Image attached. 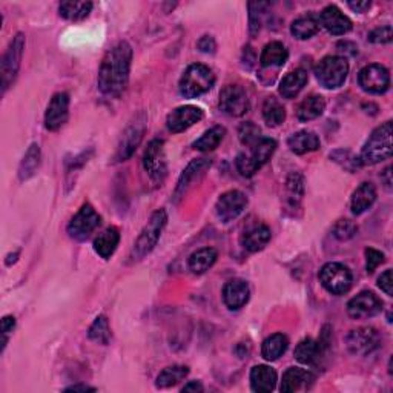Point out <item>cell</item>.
Segmentation results:
<instances>
[{
    "label": "cell",
    "mask_w": 393,
    "mask_h": 393,
    "mask_svg": "<svg viewBox=\"0 0 393 393\" xmlns=\"http://www.w3.org/2000/svg\"><path fill=\"white\" fill-rule=\"evenodd\" d=\"M289 59V53L281 42H271L265 47L260 56V63L263 68H281Z\"/></svg>",
    "instance_id": "484cf974"
},
{
    "label": "cell",
    "mask_w": 393,
    "mask_h": 393,
    "mask_svg": "<svg viewBox=\"0 0 393 393\" xmlns=\"http://www.w3.org/2000/svg\"><path fill=\"white\" fill-rule=\"evenodd\" d=\"M349 74V63L344 57L329 56L317 65L315 76L326 90H337L343 86Z\"/></svg>",
    "instance_id": "5b68a950"
},
{
    "label": "cell",
    "mask_w": 393,
    "mask_h": 393,
    "mask_svg": "<svg viewBox=\"0 0 393 393\" xmlns=\"http://www.w3.org/2000/svg\"><path fill=\"white\" fill-rule=\"evenodd\" d=\"M181 392H203V385L199 381H189L187 384H185Z\"/></svg>",
    "instance_id": "db71d44e"
},
{
    "label": "cell",
    "mask_w": 393,
    "mask_h": 393,
    "mask_svg": "<svg viewBox=\"0 0 393 393\" xmlns=\"http://www.w3.org/2000/svg\"><path fill=\"white\" fill-rule=\"evenodd\" d=\"M331 158H333V162H337L338 165H341L344 167V169L355 172L356 169H360L362 166L360 157L353 156L351 151H346V149H338L335 151L333 154H331Z\"/></svg>",
    "instance_id": "7bdbcfd3"
},
{
    "label": "cell",
    "mask_w": 393,
    "mask_h": 393,
    "mask_svg": "<svg viewBox=\"0 0 393 393\" xmlns=\"http://www.w3.org/2000/svg\"><path fill=\"white\" fill-rule=\"evenodd\" d=\"M319 137L312 133V131H300V133H295L289 137L287 147L294 154L303 156L308 154V152H314L319 148Z\"/></svg>",
    "instance_id": "cb8c5ba5"
},
{
    "label": "cell",
    "mask_w": 393,
    "mask_h": 393,
    "mask_svg": "<svg viewBox=\"0 0 393 393\" xmlns=\"http://www.w3.org/2000/svg\"><path fill=\"white\" fill-rule=\"evenodd\" d=\"M25 49V35L19 33L16 37L10 43L8 49L5 51L2 57V63H0V72H2V92L5 94L6 90L14 83L17 77V72L20 68L22 56H24Z\"/></svg>",
    "instance_id": "52a82bcc"
},
{
    "label": "cell",
    "mask_w": 393,
    "mask_h": 393,
    "mask_svg": "<svg viewBox=\"0 0 393 393\" xmlns=\"http://www.w3.org/2000/svg\"><path fill=\"white\" fill-rule=\"evenodd\" d=\"M287 346L289 341L286 335L274 333L265 340L263 346H261V355H263V358L267 361H276L280 356L285 355Z\"/></svg>",
    "instance_id": "4dcf8cb0"
},
{
    "label": "cell",
    "mask_w": 393,
    "mask_h": 393,
    "mask_svg": "<svg viewBox=\"0 0 393 393\" xmlns=\"http://www.w3.org/2000/svg\"><path fill=\"white\" fill-rule=\"evenodd\" d=\"M356 231L358 228L351 220H340L333 228V235L337 237L341 242H346V240H351L352 237H355Z\"/></svg>",
    "instance_id": "bcb514c9"
},
{
    "label": "cell",
    "mask_w": 393,
    "mask_h": 393,
    "mask_svg": "<svg viewBox=\"0 0 393 393\" xmlns=\"http://www.w3.org/2000/svg\"><path fill=\"white\" fill-rule=\"evenodd\" d=\"M276 372L265 364H260L251 370V387L253 392L269 393L275 389Z\"/></svg>",
    "instance_id": "603a6c76"
},
{
    "label": "cell",
    "mask_w": 393,
    "mask_h": 393,
    "mask_svg": "<svg viewBox=\"0 0 393 393\" xmlns=\"http://www.w3.org/2000/svg\"><path fill=\"white\" fill-rule=\"evenodd\" d=\"M92 10L91 2H62L59 6L60 16L71 22L83 20L90 16Z\"/></svg>",
    "instance_id": "d590c367"
},
{
    "label": "cell",
    "mask_w": 393,
    "mask_h": 393,
    "mask_svg": "<svg viewBox=\"0 0 393 393\" xmlns=\"http://www.w3.org/2000/svg\"><path fill=\"white\" fill-rule=\"evenodd\" d=\"M370 3L369 0H364V2H349L347 6L351 10H353L355 12H366L369 8H370Z\"/></svg>",
    "instance_id": "f5cc1de1"
},
{
    "label": "cell",
    "mask_w": 393,
    "mask_h": 393,
    "mask_svg": "<svg viewBox=\"0 0 393 393\" xmlns=\"http://www.w3.org/2000/svg\"><path fill=\"white\" fill-rule=\"evenodd\" d=\"M304 195V178L300 172H292L286 180V200L292 208L300 205Z\"/></svg>",
    "instance_id": "f35d334b"
},
{
    "label": "cell",
    "mask_w": 393,
    "mask_h": 393,
    "mask_svg": "<svg viewBox=\"0 0 393 393\" xmlns=\"http://www.w3.org/2000/svg\"><path fill=\"white\" fill-rule=\"evenodd\" d=\"M266 6L267 3H263V2L249 3V28H251L252 35H257L261 30V17H263Z\"/></svg>",
    "instance_id": "f6af8a7d"
},
{
    "label": "cell",
    "mask_w": 393,
    "mask_h": 393,
    "mask_svg": "<svg viewBox=\"0 0 393 393\" xmlns=\"http://www.w3.org/2000/svg\"><path fill=\"white\" fill-rule=\"evenodd\" d=\"M14 327H16V318L8 315V317H3L2 319V351L6 347V343H8V335L14 331Z\"/></svg>",
    "instance_id": "681fc988"
},
{
    "label": "cell",
    "mask_w": 393,
    "mask_h": 393,
    "mask_svg": "<svg viewBox=\"0 0 393 393\" xmlns=\"http://www.w3.org/2000/svg\"><path fill=\"white\" fill-rule=\"evenodd\" d=\"M378 286L383 290V292L387 294L389 296L393 295V281H392V271L387 269L384 274H381L380 278H378Z\"/></svg>",
    "instance_id": "f907efd6"
},
{
    "label": "cell",
    "mask_w": 393,
    "mask_h": 393,
    "mask_svg": "<svg viewBox=\"0 0 393 393\" xmlns=\"http://www.w3.org/2000/svg\"><path fill=\"white\" fill-rule=\"evenodd\" d=\"M369 42L376 43V45H384V43L392 42V26L385 25L376 28V30L369 34Z\"/></svg>",
    "instance_id": "c3c4849f"
},
{
    "label": "cell",
    "mask_w": 393,
    "mask_h": 393,
    "mask_svg": "<svg viewBox=\"0 0 393 393\" xmlns=\"http://www.w3.org/2000/svg\"><path fill=\"white\" fill-rule=\"evenodd\" d=\"M309 76L304 69H295L289 72L280 82V94L285 99H294L303 91V88L308 85Z\"/></svg>",
    "instance_id": "d4e9b609"
},
{
    "label": "cell",
    "mask_w": 393,
    "mask_h": 393,
    "mask_svg": "<svg viewBox=\"0 0 393 393\" xmlns=\"http://www.w3.org/2000/svg\"><path fill=\"white\" fill-rule=\"evenodd\" d=\"M220 109L231 117H242L249 111V99L240 85H228L220 92Z\"/></svg>",
    "instance_id": "30bf717a"
},
{
    "label": "cell",
    "mask_w": 393,
    "mask_h": 393,
    "mask_svg": "<svg viewBox=\"0 0 393 393\" xmlns=\"http://www.w3.org/2000/svg\"><path fill=\"white\" fill-rule=\"evenodd\" d=\"M326 100L321 96L306 97L296 109V117L300 122H310L318 119L324 112Z\"/></svg>",
    "instance_id": "f546056e"
},
{
    "label": "cell",
    "mask_w": 393,
    "mask_h": 393,
    "mask_svg": "<svg viewBox=\"0 0 393 393\" xmlns=\"http://www.w3.org/2000/svg\"><path fill=\"white\" fill-rule=\"evenodd\" d=\"M120 243V232L117 228H108L106 231L101 232L94 240V251H96L101 258L109 260L112 257V253L117 249Z\"/></svg>",
    "instance_id": "4316f807"
},
{
    "label": "cell",
    "mask_w": 393,
    "mask_h": 393,
    "mask_svg": "<svg viewBox=\"0 0 393 393\" xmlns=\"http://www.w3.org/2000/svg\"><path fill=\"white\" fill-rule=\"evenodd\" d=\"M67 392H96V389L90 387V385H85V384H74V385H71V387H68Z\"/></svg>",
    "instance_id": "11a10c76"
},
{
    "label": "cell",
    "mask_w": 393,
    "mask_h": 393,
    "mask_svg": "<svg viewBox=\"0 0 393 393\" xmlns=\"http://www.w3.org/2000/svg\"><path fill=\"white\" fill-rule=\"evenodd\" d=\"M381 180L384 181L385 187H387L389 191H390V189H392V167H387V169H385V171L383 172Z\"/></svg>",
    "instance_id": "9f6ffc18"
},
{
    "label": "cell",
    "mask_w": 393,
    "mask_h": 393,
    "mask_svg": "<svg viewBox=\"0 0 393 393\" xmlns=\"http://www.w3.org/2000/svg\"><path fill=\"white\" fill-rule=\"evenodd\" d=\"M326 352V346H323L319 341L312 338H306L298 343L295 347V358L306 366H317L321 361L323 355Z\"/></svg>",
    "instance_id": "7402d4cb"
},
{
    "label": "cell",
    "mask_w": 393,
    "mask_h": 393,
    "mask_svg": "<svg viewBox=\"0 0 393 393\" xmlns=\"http://www.w3.org/2000/svg\"><path fill=\"white\" fill-rule=\"evenodd\" d=\"M251 149H252L251 156L256 158V162L260 166H265L269 162V160L272 158L274 152L276 151V142L274 140V138H265L263 137L257 144H253Z\"/></svg>",
    "instance_id": "ab89813d"
},
{
    "label": "cell",
    "mask_w": 393,
    "mask_h": 393,
    "mask_svg": "<svg viewBox=\"0 0 393 393\" xmlns=\"http://www.w3.org/2000/svg\"><path fill=\"white\" fill-rule=\"evenodd\" d=\"M358 82L361 88L369 94H384L390 86V74L383 65L372 63L360 71Z\"/></svg>",
    "instance_id": "7c38bea8"
},
{
    "label": "cell",
    "mask_w": 393,
    "mask_h": 393,
    "mask_svg": "<svg viewBox=\"0 0 393 393\" xmlns=\"http://www.w3.org/2000/svg\"><path fill=\"white\" fill-rule=\"evenodd\" d=\"M376 200V189L372 183H362L352 195V201H351V208L352 212L355 215H361L366 212L367 209L372 208V205Z\"/></svg>",
    "instance_id": "83f0119b"
},
{
    "label": "cell",
    "mask_w": 393,
    "mask_h": 393,
    "mask_svg": "<svg viewBox=\"0 0 393 393\" xmlns=\"http://www.w3.org/2000/svg\"><path fill=\"white\" fill-rule=\"evenodd\" d=\"M133 48L120 42L105 54L99 69V90L108 97H119L129 82Z\"/></svg>",
    "instance_id": "6da1fadb"
},
{
    "label": "cell",
    "mask_w": 393,
    "mask_h": 393,
    "mask_svg": "<svg viewBox=\"0 0 393 393\" xmlns=\"http://www.w3.org/2000/svg\"><path fill=\"white\" fill-rule=\"evenodd\" d=\"M271 229L265 226V224H260V226H253L251 231L244 232V235L242 237V244L246 251L258 252L265 249L267 243L271 242Z\"/></svg>",
    "instance_id": "f1b7e54d"
},
{
    "label": "cell",
    "mask_w": 393,
    "mask_h": 393,
    "mask_svg": "<svg viewBox=\"0 0 393 393\" xmlns=\"http://www.w3.org/2000/svg\"><path fill=\"white\" fill-rule=\"evenodd\" d=\"M319 281L332 295H344L352 287V272L341 263H327L319 271Z\"/></svg>",
    "instance_id": "8992f818"
},
{
    "label": "cell",
    "mask_w": 393,
    "mask_h": 393,
    "mask_svg": "<svg viewBox=\"0 0 393 393\" xmlns=\"http://www.w3.org/2000/svg\"><path fill=\"white\" fill-rule=\"evenodd\" d=\"M392 122H385L378 126L361 151L362 165H378L392 157Z\"/></svg>",
    "instance_id": "7a4b0ae2"
},
{
    "label": "cell",
    "mask_w": 393,
    "mask_h": 393,
    "mask_svg": "<svg viewBox=\"0 0 393 393\" xmlns=\"http://www.w3.org/2000/svg\"><path fill=\"white\" fill-rule=\"evenodd\" d=\"M249 285L244 280H231L223 287V301L231 310H238L249 301Z\"/></svg>",
    "instance_id": "44dd1931"
},
{
    "label": "cell",
    "mask_w": 393,
    "mask_h": 393,
    "mask_svg": "<svg viewBox=\"0 0 393 393\" xmlns=\"http://www.w3.org/2000/svg\"><path fill=\"white\" fill-rule=\"evenodd\" d=\"M218 253L214 247H203V249L194 252L189 258V269L196 275L205 274L215 265Z\"/></svg>",
    "instance_id": "1f68e13d"
},
{
    "label": "cell",
    "mask_w": 393,
    "mask_h": 393,
    "mask_svg": "<svg viewBox=\"0 0 393 393\" xmlns=\"http://www.w3.org/2000/svg\"><path fill=\"white\" fill-rule=\"evenodd\" d=\"M318 20L319 25H323L333 35H344L352 30V20L344 16L343 11L335 5L326 6Z\"/></svg>",
    "instance_id": "ac0fdd59"
},
{
    "label": "cell",
    "mask_w": 393,
    "mask_h": 393,
    "mask_svg": "<svg viewBox=\"0 0 393 393\" xmlns=\"http://www.w3.org/2000/svg\"><path fill=\"white\" fill-rule=\"evenodd\" d=\"M69 117V96L67 92H57L51 99L45 112V126L49 131H59Z\"/></svg>",
    "instance_id": "e0dca14e"
},
{
    "label": "cell",
    "mask_w": 393,
    "mask_h": 393,
    "mask_svg": "<svg viewBox=\"0 0 393 393\" xmlns=\"http://www.w3.org/2000/svg\"><path fill=\"white\" fill-rule=\"evenodd\" d=\"M189 374V369L186 366H171L163 369L157 376V387L158 389H167L172 385L183 381Z\"/></svg>",
    "instance_id": "e575fe53"
},
{
    "label": "cell",
    "mask_w": 393,
    "mask_h": 393,
    "mask_svg": "<svg viewBox=\"0 0 393 393\" xmlns=\"http://www.w3.org/2000/svg\"><path fill=\"white\" fill-rule=\"evenodd\" d=\"M238 137H240V142H242L244 147H253V144H257L261 138V129L256 125L253 122H246L243 123L242 126L238 129Z\"/></svg>",
    "instance_id": "b9f144b4"
},
{
    "label": "cell",
    "mask_w": 393,
    "mask_h": 393,
    "mask_svg": "<svg viewBox=\"0 0 393 393\" xmlns=\"http://www.w3.org/2000/svg\"><path fill=\"white\" fill-rule=\"evenodd\" d=\"M319 31V20L314 14L298 17L290 25V33L298 40H308Z\"/></svg>",
    "instance_id": "d6a6232c"
},
{
    "label": "cell",
    "mask_w": 393,
    "mask_h": 393,
    "mask_svg": "<svg viewBox=\"0 0 393 393\" xmlns=\"http://www.w3.org/2000/svg\"><path fill=\"white\" fill-rule=\"evenodd\" d=\"M203 119V111L201 108L194 106V105H186L180 106L167 115L166 119V126L174 134L183 133V131L194 126L195 123H199Z\"/></svg>",
    "instance_id": "2e32d148"
},
{
    "label": "cell",
    "mask_w": 393,
    "mask_h": 393,
    "mask_svg": "<svg viewBox=\"0 0 393 393\" xmlns=\"http://www.w3.org/2000/svg\"><path fill=\"white\" fill-rule=\"evenodd\" d=\"M144 131H147V119H144L143 114H140L135 122L131 123L126 128L125 134H123L117 148V154H115V162H126L134 154L143 140Z\"/></svg>",
    "instance_id": "9c48e42d"
},
{
    "label": "cell",
    "mask_w": 393,
    "mask_h": 393,
    "mask_svg": "<svg viewBox=\"0 0 393 393\" xmlns=\"http://www.w3.org/2000/svg\"><path fill=\"white\" fill-rule=\"evenodd\" d=\"M166 223H167V214L165 209H158L151 215L149 221L147 223V226L143 228L134 244L133 249L134 260H142L143 257H147L148 253L152 252V249L157 246L160 237H162V232L166 226Z\"/></svg>",
    "instance_id": "277c9868"
},
{
    "label": "cell",
    "mask_w": 393,
    "mask_h": 393,
    "mask_svg": "<svg viewBox=\"0 0 393 393\" xmlns=\"http://www.w3.org/2000/svg\"><path fill=\"white\" fill-rule=\"evenodd\" d=\"M40 165V148L37 143H33L30 149L26 151V154L24 156V160L19 166V178L22 181L28 180L30 177H33L37 167Z\"/></svg>",
    "instance_id": "836d02e7"
},
{
    "label": "cell",
    "mask_w": 393,
    "mask_h": 393,
    "mask_svg": "<svg viewBox=\"0 0 393 393\" xmlns=\"http://www.w3.org/2000/svg\"><path fill=\"white\" fill-rule=\"evenodd\" d=\"M346 344L351 353L356 356H367L380 347V335L372 327H360L347 335Z\"/></svg>",
    "instance_id": "8fae6325"
},
{
    "label": "cell",
    "mask_w": 393,
    "mask_h": 393,
    "mask_svg": "<svg viewBox=\"0 0 393 393\" xmlns=\"http://www.w3.org/2000/svg\"><path fill=\"white\" fill-rule=\"evenodd\" d=\"M366 269L367 274H374L375 269L384 263V253L374 249V247H367L366 249Z\"/></svg>",
    "instance_id": "7dc6e473"
},
{
    "label": "cell",
    "mask_w": 393,
    "mask_h": 393,
    "mask_svg": "<svg viewBox=\"0 0 393 393\" xmlns=\"http://www.w3.org/2000/svg\"><path fill=\"white\" fill-rule=\"evenodd\" d=\"M209 167H210V162L206 158L192 160L178 178L177 187H176V191H174V200L178 201L181 196H185L189 186H191L196 178H200L203 174L209 169Z\"/></svg>",
    "instance_id": "ffe728a7"
},
{
    "label": "cell",
    "mask_w": 393,
    "mask_h": 393,
    "mask_svg": "<svg viewBox=\"0 0 393 393\" xmlns=\"http://www.w3.org/2000/svg\"><path fill=\"white\" fill-rule=\"evenodd\" d=\"M224 134H226V129H224L223 126L210 128L194 143V148L201 152L214 151L215 148H218V144L223 142Z\"/></svg>",
    "instance_id": "8d00e7d4"
},
{
    "label": "cell",
    "mask_w": 393,
    "mask_h": 393,
    "mask_svg": "<svg viewBox=\"0 0 393 393\" xmlns=\"http://www.w3.org/2000/svg\"><path fill=\"white\" fill-rule=\"evenodd\" d=\"M383 309V301L374 292H364L353 296L347 303V314L353 319H366L378 315Z\"/></svg>",
    "instance_id": "9a60e30c"
},
{
    "label": "cell",
    "mask_w": 393,
    "mask_h": 393,
    "mask_svg": "<svg viewBox=\"0 0 393 393\" xmlns=\"http://www.w3.org/2000/svg\"><path fill=\"white\" fill-rule=\"evenodd\" d=\"M90 340L96 341L99 344H108L111 340V329H109L108 318L105 315H100L96 318V321L92 323L88 331Z\"/></svg>",
    "instance_id": "60d3db41"
},
{
    "label": "cell",
    "mask_w": 393,
    "mask_h": 393,
    "mask_svg": "<svg viewBox=\"0 0 393 393\" xmlns=\"http://www.w3.org/2000/svg\"><path fill=\"white\" fill-rule=\"evenodd\" d=\"M235 165H237V169L238 172L242 174L243 177H252L256 176V172H258L260 169V165L256 162V158H253L251 154H238L237 160H235Z\"/></svg>",
    "instance_id": "ee69618b"
},
{
    "label": "cell",
    "mask_w": 393,
    "mask_h": 393,
    "mask_svg": "<svg viewBox=\"0 0 393 393\" xmlns=\"http://www.w3.org/2000/svg\"><path fill=\"white\" fill-rule=\"evenodd\" d=\"M263 119L269 126H280L286 120V109L278 100L269 97L263 105Z\"/></svg>",
    "instance_id": "74e56055"
},
{
    "label": "cell",
    "mask_w": 393,
    "mask_h": 393,
    "mask_svg": "<svg viewBox=\"0 0 393 393\" xmlns=\"http://www.w3.org/2000/svg\"><path fill=\"white\" fill-rule=\"evenodd\" d=\"M315 376L312 375L309 370L301 367H290L287 369L285 375H283V381L280 385V390L283 393H295L310 389L314 384Z\"/></svg>",
    "instance_id": "d6986e66"
},
{
    "label": "cell",
    "mask_w": 393,
    "mask_h": 393,
    "mask_svg": "<svg viewBox=\"0 0 393 393\" xmlns=\"http://www.w3.org/2000/svg\"><path fill=\"white\" fill-rule=\"evenodd\" d=\"M196 47L201 51V53H214L217 45H215V40L210 37V35H203V37L196 43Z\"/></svg>",
    "instance_id": "816d5d0a"
},
{
    "label": "cell",
    "mask_w": 393,
    "mask_h": 393,
    "mask_svg": "<svg viewBox=\"0 0 393 393\" xmlns=\"http://www.w3.org/2000/svg\"><path fill=\"white\" fill-rule=\"evenodd\" d=\"M215 83V76L212 69L206 65L194 63L189 67L185 74L180 78V94L186 99L200 97L201 94L208 92Z\"/></svg>",
    "instance_id": "3957f363"
},
{
    "label": "cell",
    "mask_w": 393,
    "mask_h": 393,
    "mask_svg": "<svg viewBox=\"0 0 393 393\" xmlns=\"http://www.w3.org/2000/svg\"><path fill=\"white\" fill-rule=\"evenodd\" d=\"M247 206V196L242 191H228L218 199L215 214L221 223H231L243 212Z\"/></svg>",
    "instance_id": "5bb4252c"
},
{
    "label": "cell",
    "mask_w": 393,
    "mask_h": 393,
    "mask_svg": "<svg viewBox=\"0 0 393 393\" xmlns=\"http://www.w3.org/2000/svg\"><path fill=\"white\" fill-rule=\"evenodd\" d=\"M100 223L101 218L96 212V209L91 205H83L78 212L71 218L67 231L71 238L82 242V240L88 238L100 226Z\"/></svg>",
    "instance_id": "ba28073f"
},
{
    "label": "cell",
    "mask_w": 393,
    "mask_h": 393,
    "mask_svg": "<svg viewBox=\"0 0 393 393\" xmlns=\"http://www.w3.org/2000/svg\"><path fill=\"white\" fill-rule=\"evenodd\" d=\"M143 167L154 181H162L167 174L163 140H152L143 154Z\"/></svg>",
    "instance_id": "4fadbf2b"
}]
</instances>
